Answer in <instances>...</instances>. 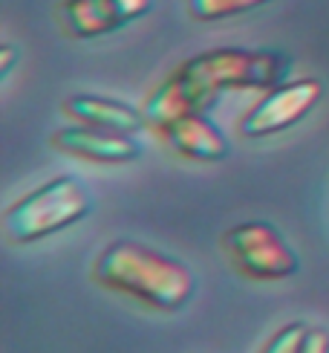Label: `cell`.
I'll return each instance as SVG.
<instances>
[{
	"label": "cell",
	"instance_id": "ba28073f",
	"mask_svg": "<svg viewBox=\"0 0 329 353\" xmlns=\"http://www.w3.org/2000/svg\"><path fill=\"white\" fill-rule=\"evenodd\" d=\"M159 137L168 142V148L173 154L193 159V163H222L231 151L226 134L205 113L179 116L168 128L159 130Z\"/></svg>",
	"mask_w": 329,
	"mask_h": 353
},
{
	"label": "cell",
	"instance_id": "7c38bea8",
	"mask_svg": "<svg viewBox=\"0 0 329 353\" xmlns=\"http://www.w3.org/2000/svg\"><path fill=\"white\" fill-rule=\"evenodd\" d=\"M301 353H329V330H323V327H309Z\"/></svg>",
	"mask_w": 329,
	"mask_h": 353
},
{
	"label": "cell",
	"instance_id": "30bf717a",
	"mask_svg": "<svg viewBox=\"0 0 329 353\" xmlns=\"http://www.w3.org/2000/svg\"><path fill=\"white\" fill-rule=\"evenodd\" d=\"M268 0H185L188 14L193 21H222V18H234V14L251 12L257 6H266Z\"/></svg>",
	"mask_w": 329,
	"mask_h": 353
},
{
	"label": "cell",
	"instance_id": "4fadbf2b",
	"mask_svg": "<svg viewBox=\"0 0 329 353\" xmlns=\"http://www.w3.org/2000/svg\"><path fill=\"white\" fill-rule=\"evenodd\" d=\"M18 47H14V43H3V47H0V79H9V72H12V67H14V61H18Z\"/></svg>",
	"mask_w": 329,
	"mask_h": 353
},
{
	"label": "cell",
	"instance_id": "277c9868",
	"mask_svg": "<svg viewBox=\"0 0 329 353\" xmlns=\"http://www.w3.org/2000/svg\"><path fill=\"white\" fill-rule=\"evenodd\" d=\"M222 246L237 272L254 281H280L301 270V261L289 241L266 220H248V223L229 229Z\"/></svg>",
	"mask_w": 329,
	"mask_h": 353
},
{
	"label": "cell",
	"instance_id": "7a4b0ae2",
	"mask_svg": "<svg viewBox=\"0 0 329 353\" xmlns=\"http://www.w3.org/2000/svg\"><path fill=\"white\" fill-rule=\"evenodd\" d=\"M93 278L116 292L136 299L153 310H179L193 296V272L182 261L136 243L116 241L98 255Z\"/></svg>",
	"mask_w": 329,
	"mask_h": 353
},
{
	"label": "cell",
	"instance_id": "8fae6325",
	"mask_svg": "<svg viewBox=\"0 0 329 353\" xmlns=\"http://www.w3.org/2000/svg\"><path fill=\"white\" fill-rule=\"evenodd\" d=\"M306 333H309V327L304 325V321H289L286 327H280L272 339L263 345L260 353H301Z\"/></svg>",
	"mask_w": 329,
	"mask_h": 353
},
{
	"label": "cell",
	"instance_id": "3957f363",
	"mask_svg": "<svg viewBox=\"0 0 329 353\" xmlns=\"http://www.w3.org/2000/svg\"><path fill=\"white\" fill-rule=\"evenodd\" d=\"M93 212V194L72 174L52 176L26 197L12 203L3 214V232L12 243H35L70 226Z\"/></svg>",
	"mask_w": 329,
	"mask_h": 353
},
{
	"label": "cell",
	"instance_id": "6da1fadb",
	"mask_svg": "<svg viewBox=\"0 0 329 353\" xmlns=\"http://www.w3.org/2000/svg\"><path fill=\"white\" fill-rule=\"evenodd\" d=\"M289 58L277 50L220 47L185 58L145 99V122L156 134L188 113H205L231 90H272L286 81Z\"/></svg>",
	"mask_w": 329,
	"mask_h": 353
},
{
	"label": "cell",
	"instance_id": "52a82bcc",
	"mask_svg": "<svg viewBox=\"0 0 329 353\" xmlns=\"http://www.w3.org/2000/svg\"><path fill=\"white\" fill-rule=\"evenodd\" d=\"M52 145L70 157L104 165H125L142 157V145L130 134H113V130H98L89 125H70L55 130Z\"/></svg>",
	"mask_w": 329,
	"mask_h": 353
},
{
	"label": "cell",
	"instance_id": "8992f818",
	"mask_svg": "<svg viewBox=\"0 0 329 353\" xmlns=\"http://www.w3.org/2000/svg\"><path fill=\"white\" fill-rule=\"evenodd\" d=\"M153 9V0H64L61 23L72 38H101Z\"/></svg>",
	"mask_w": 329,
	"mask_h": 353
},
{
	"label": "cell",
	"instance_id": "9c48e42d",
	"mask_svg": "<svg viewBox=\"0 0 329 353\" xmlns=\"http://www.w3.org/2000/svg\"><path fill=\"white\" fill-rule=\"evenodd\" d=\"M64 110L76 119L78 125H89L98 130H113V134H136L142 130L145 113L142 108H133L127 101H118L110 96H96V93H76L64 101Z\"/></svg>",
	"mask_w": 329,
	"mask_h": 353
},
{
	"label": "cell",
	"instance_id": "5b68a950",
	"mask_svg": "<svg viewBox=\"0 0 329 353\" xmlns=\"http://www.w3.org/2000/svg\"><path fill=\"white\" fill-rule=\"evenodd\" d=\"M321 96H323V84L318 79H297L272 87L240 119V137L268 139L275 134H283V130L295 128L304 116L315 110Z\"/></svg>",
	"mask_w": 329,
	"mask_h": 353
}]
</instances>
